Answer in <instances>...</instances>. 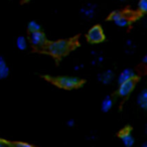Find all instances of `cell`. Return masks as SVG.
<instances>
[{
    "label": "cell",
    "mask_w": 147,
    "mask_h": 147,
    "mask_svg": "<svg viewBox=\"0 0 147 147\" xmlns=\"http://www.w3.org/2000/svg\"><path fill=\"white\" fill-rule=\"evenodd\" d=\"M144 132H145V134L147 135V124L145 125V127H144Z\"/></svg>",
    "instance_id": "26"
},
{
    "label": "cell",
    "mask_w": 147,
    "mask_h": 147,
    "mask_svg": "<svg viewBox=\"0 0 147 147\" xmlns=\"http://www.w3.org/2000/svg\"><path fill=\"white\" fill-rule=\"evenodd\" d=\"M27 30L29 32H35V31H39L41 30V26L37 21L35 20H30L27 23Z\"/></svg>",
    "instance_id": "17"
},
{
    "label": "cell",
    "mask_w": 147,
    "mask_h": 147,
    "mask_svg": "<svg viewBox=\"0 0 147 147\" xmlns=\"http://www.w3.org/2000/svg\"><path fill=\"white\" fill-rule=\"evenodd\" d=\"M76 47V41L74 39H59L47 42V45H45V49L53 57H61L67 55Z\"/></svg>",
    "instance_id": "1"
},
{
    "label": "cell",
    "mask_w": 147,
    "mask_h": 147,
    "mask_svg": "<svg viewBox=\"0 0 147 147\" xmlns=\"http://www.w3.org/2000/svg\"><path fill=\"white\" fill-rule=\"evenodd\" d=\"M65 124H67V127L71 128V127L75 126V124H76V121H75V119H67V122H65Z\"/></svg>",
    "instance_id": "20"
},
{
    "label": "cell",
    "mask_w": 147,
    "mask_h": 147,
    "mask_svg": "<svg viewBox=\"0 0 147 147\" xmlns=\"http://www.w3.org/2000/svg\"><path fill=\"white\" fill-rule=\"evenodd\" d=\"M119 138H120L122 144L124 145V147H133L134 146L135 138L129 129H123V130L119 133Z\"/></svg>",
    "instance_id": "8"
},
{
    "label": "cell",
    "mask_w": 147,
    "mask_h": 147,
    "mask_svg": "<svg viewBox=\"0 0 147 147\" xmlns=\"http://www.w3.org/2000/svg\"><path fill=\"white\" fill-rule=\"evenodd\" d=\"M90 61L93 65H101L104 61V55L100 51H92L90 55Z\"/></svg>",
    "instance_id": "13"
},
{
    "label": "cell",
    "mask_w": 147,
    "mask_h": 147,
    "mask_svg": "<svg viewBox=\"0 0 147 147\" xmlns=\"http://www.w3.org/2000/svg\"><path fill=\"white\" fill-rule=\"evenodd\" d=\"M140 147H147V140L146 141H144V142L141 144V146Z\"/></svg>",
    "instance_id": "25"
},
{
    "label": "cell",
    "mask_w": 147,
    "mask_h": 147,
    "mask_svg": "<svg viewBox=\"0 0 147 147\" xmlns=\"http://www.w3.org/2000/svg\"><path fill=\"white\" fill-rule=\"evenodd\" d=\"M143 25H144V26L147 28V16L145 17L144 19H143Z\"/></svg>",
    "instance_id": "24"
},
{
    "label": "cell",
    "mask_w": 147,
    "mask_h": 147,
    "mask_svg": "<svg viewBox=\"0 0 147 147\" xmlns=\"http://www.w3.org/2000/svg\"><path fill=\"white\" fill-rule=\"evenodd\" d=\"M80 13L83 16V18L91 20L97 14V5L94 3H87L81 8Z\"/></svg>",
    "instance_id": "7"
},
{
    "label": "cell",
    "mask_w": 147,
    "mask_h": 147,
    "mask_svg": "<svg viewBox=\"0 0 147 147\" xmlns=\"http://www.w3.org/2000/svg\"><path fill=\"white\" fill-rule=\"evenodd\" d=\"M135 77H136L135 71H133L132 69L127 67V69H124L120 74H119L117 82H118V84H122V83L127 82V81L135 80Z\"/></svg>",
    "instance_id": "10"
},
{
    "label": "cell",
    "mask_w": 147,
    "mask_h": 147,
    "mask_svg": "<svg viewBox=\"0 0 147 147\" xmlns=\"http://www.w3.org/2000/svg\"><path fill=\"white\" fill-rule=\"evenodd\" d=\"M142 61L144 63H147V53H145L144 55H143V57H142Z\"/></svg>",
    "instance_id": "23"
},
{
    "label": "cell",
    "mask_w": 147,
    "mask_h": 147,
    "mask_svg": "<svg viewBox=\"0 0 147 147\" xmlns=\"http://www.w3.org/2000/svg\"><path fill=\"white\" fill-rule=\"evenodd\" d=\"M134 88H135V80L127 81V82H124L122 84H119L117 94L120 97H122V98H125V97H128L133 92Z\"/></svg>",
    "instance_id": "6"
},
{
    "label": "cell",
    "mask_w": 147,
    "mask_h": 147,
    "mask_svg": "<svg viewBox=\"0 0 147 147\" xmlns=\"http://www.w3.org/2000/svg\"><path fill=\"white\" fill-rule=\"evenodd\" d=\"M9 67L3 57H0V80H4L9 76Z\"/></svg>",
    "instance_id": "12"
},
{
    "label": "cell",
    "mask_w": 147,
    "mask_h": 147,
    "mask_svg": "<svg viewBox=\"0 0 147 147\" xmlns=\"http://www.w3.org/2000/svg\"><path fill=\"white\" fill-rule=\"evenodd\" d=\"M29 41L30 43L35 47H42L47 45V40L45 34L41 30L35 31V32H31L30 36H29Z\"/></svg>",
    "instance_id": "5"
},
{
    "label": "cell",
    "mask_w": 147,
    "mask_h": 147,
    "mask_svg": "<svg viewBox=\"0 0 147 147\" xmlns=\"http://www.w3.org/2000/svg\"><path fill=\"white\" fill-rule=\"evenodd\" d=\"M119 1H126V0H119Z\"/></svg>",
    "instance_id": "27"
},
{
    "label": "cell",
    "mask_w": 147,
    "mask_h": 147,
    "mask_svg": "<svg viewBox=\"0 0 147 147\" xmlns=\"http://www.w3.org/2000/svg\"><path fill=\"white\" fill-rule=\"evenodd\" d=\"M15 45H16L17 49L19 51H25L27 49V47H28V41H27L25 36L19 35V36H17L16 40H15Z\"/></svg>",
    "instance_id": "15"
},
{
    "label": "cell",
    "mask_w": 147,
    "mask_h": 147,
    "mask_svg": "<svg viewBox=\"0 0 147 147\" xmlns=\"http://www.w3.org/2000/svg\"><path fill=\"white\" fill-rule=\"evenodd\" d=\"M51 83L57 85V87L65 90H73L81 87L84 84V81L82 79L78 78V77H71V76H61L57 77V78H47Z\"/></svg>",
    "instance_id": "2"
},
{
    "label": "cell",
    "mask_w": 147,
    "mask_h": 147,
    "mask_svg": "<svg viewBox=\"0 0 147 147\" xmlns=\"http://www.w3.org/2000/svg\"><path fill=\"white\" fill-rule=\"evenodd\" d=\"M0 147H6V142L0 139Z\"/></svg>",
    "instance_id": "22"
},
{
    "label": "cell",
    "mask_w": 147,
    "mask_h": 147,
    "mask_svg": "<svg viewBox=\"0 0 147 147\" xmlns=\"http://www.w3.org/2000/svg\"><path fill=\"white\" fill-rule=\"evenodd\" d=\"M113 105H114V101H113L112 97L106 96L101 102V111L104 113H108L113 108Z\"/></svg>",
    "instance_id": "14"
},
{
    "label": "cell",
    "mask_w": 147,
    "mask_h": 147,
    "mask_svg": "<svg viewBox=\"0 0 147 147\" xmlns=\"http://www.w3.org/2000/svg\"><path fill=\"white\" fill-rule=\"evenodd\" d=\"M139 11L142 13H147V0H139L137 3Z\"/></svg>",
    "instance_id": "18"
},
{
    "label": "cell",
    "mask_w": 147,
    "mask_h": 147,
    "mask_svg": "<svg viewBox=\"0 0 147 147\" xmlns=\"http://www.w3.org/2000/svg\"><path fill=\"white\" fill-rule=\"evenodd\" d=\"M12 145L13 147H36L28 142H14Z\"/></svg>",
    "instance_id": "19"
},
{
    "label": "cell",
    "mask_w": 147,
    "mask_h": 147,
    "mask_svg": "<svg viewBox=\"0 0 147 147\" xmlns=\"http://www.w3.org/2000/svg\"><path fill=\"white\" fill-rule=\"evenodd\" d=\"M83 69V65H77L76 67H74V69H75L76 71H80V69Z\"/></svg>",
    "instance_id": "21"
},
{
    "label": "cell",
    "mask_w": 147,
    "mask_h": 147,
    "mask_svg": "<svg viewBox=\"0 0 147 147\" xmlns=\"http://www.w3.org/2000/svg\"><path fill=\"white\" fill-rule=\"evenodd\" d=\"M106 36L103 28L100 25H94L89 29L88 33H87V39L90 43H94V45H98L105 40Z\"/></svg>",
    "instance_id": "3"
},
{
    "label": "cell",
    "mask_w": 147,
    "mask_h": 147,
    "mask_svg": "<svg viewBox=\"0 0 147 147\" xmlns=\"http://www.w3.org/2000/svg\"><path fill=\"white\" fill-rule=\"evenodd\" d=\"M115 78V74L112 69H105V71H101L98 74L97 79L98 81L103 85H109L113 82Z\"/></svg>",
    "instance_id": "9"
},
{
    "label": "cell",
    "mask_w": 147,
    "mask_h": 147,
    "mask_svg": "<svg viewBox=\"0 0 147 147\" xmlns=\"http://www.w3.org/2000/svg\"><path fill=\"white\" fill-rule=\"evenodd\" d=\"M109 19L111 21L114 22V24L118 27L121 28H125V27L129 26L130 24V19L129 17H127L125 14H123L122 12H119V11H114L110 14Z\"/></svg>",
    "instance_id": "4"
},
{
    "label": "cell",
    "mask_w": 147,
    "mask_h": 147,
    "mask_svg": "<svg viewBox=\"0 0 147 147\" xmlns=\"http://www.w3.org/2000/svg\"><path fill=\"white\" fill-rule=\"evenodd\" d=\"M136 51V45L132 39H127L124 45V51L127 55H133Z\"/></svg>",
    "instance_id": "16"
},
{
    "label": "cell",
    "mask_w": 147,
    "mask_h": 147,
    "mask_svg": "<svg viewBox=\"0 0 147 147\" xmlns=\"http://www.w3.org/2000/svg\"><path fill=\"white\" fill-rule=\"evenodd\" d=\"M136 103L142 110L147 111V88L143 89L138 94L136 99Z\"/></svg>",
    "instance_id": "11"
}]
</instances>
